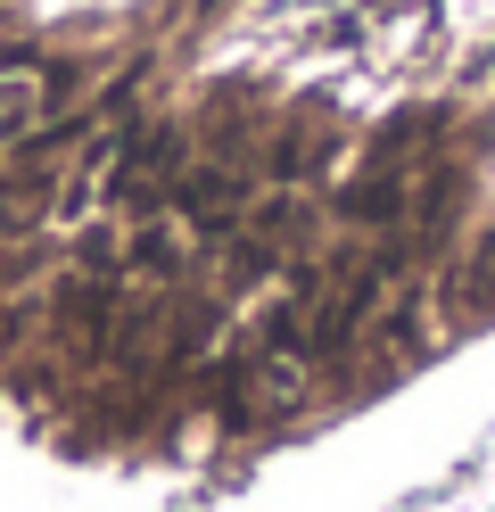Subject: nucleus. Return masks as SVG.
Listing matches in <instances>:
<instances>
[{
  "label": "nucleus",
  "mask_w": 495,
  "mask_h": 512,
  "mask_svg": "<svg viewBox=\"0 0 495 512\" xmlns=\"http://www.w3.org/2000/svg\"><path fill=\"white\" fill-rule=\"evenodd\" d=\"M446 306H454V323H462V331L495 323V223H487V232H471V240H462L454 273H446Z\"/></svg>",
  "instance_id": "f03ea898"
},
{
  "label": "nucleus",
  "mask_w": 495,
  "mask_h": 512,
  "mask_svg": "<svg viewBox=\"0 0 495 512\" xmlns=\"http://www.w3.org/2000/svg\"><path fill=\"white\" fill-rule=\"evenodd\" d=\"M33 108H42V91H17V83H0V141H17L25 124H33Z\"/></svg>",
  "instance_id": "7ed1b4c3"
},
{
  "label": "nucleus",
  "mask_w": 495,
  "mask_h": 512,
  "mask_svg": "<svg viewBox=\"0 0 495 512\" xmlns=\"http://www.w3.org/2000/svg\"><path fill=\"white\" fill-rule=\"evenodd\" d=\"M306 405H314V364H297L273 339L215 372V422H231V430H281Z\"/></svg>",
  "instance_id": "f257e3e1"
}]
</instances>
